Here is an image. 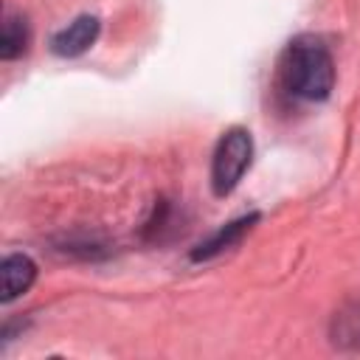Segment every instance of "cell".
Here are the masks:
<instances>
[{
	"label": "cell",
	"instance_id": "1",
	"mask_svg": "<svg viewBox=\"0 0 360 360\" xmlns=\"http://www.w3.org/2000/svg\"><path fill=\"white\" fill-rule=\"evenodd\" d=\"M281 84L301 101H323L335 84V62L329 48L315 37H295L278 62Z\"/></svg>",
	"mask_w": 360,
	"mask_h": 360
},
{
	"label": "cell",
	"instance_id": "6",
	"mask_svg": "<svg viewBox=\"0 0 360 360\" xmlns=\"http://www.w3.org/2000/svg\"><path fill=\"white\" fill-rule=\"evenodd\" d=\"M332 340L343 349H360V301H349L335 312Z\"/></svg>",
	"mask_w": 360,
	"mask_h": 360
},
{
	"label": "cell",
	"instance_id": "5",
	"mask_svg": "<svg viewBox=\"0 0 360 360\" xmlns=\"http://www.w3.org/2000/svg\"><path fill=\"white\" fill-rule=\"evenodd\" d=\"M253 222H256V214H250V217H242V219H236V222L222 225L214 236H208L205 242H200V245L191 250V259H194V262H200V259H211V256H217V253L228 250L231 245H236V242L250 231V225H253Z\"/></svg>",
	"mask_w": 360,
	"mask_h": 360
},
{
	"label": "cell",
	"instance_id": "7",
	"mask_svg": "<svg viewBox=\"0 0 360 360\" xmlns=\"http://www.w3.org/2000/svg\"><path fill=\"white\" fill-rule=\"evenodd\" d=\"M28 48V25L20 14H6L3 20V31H0V56L17 59L22 51Z\"/></svg>",
	"mask_w": 360,
	"mask_h": 360
},
{
	"label": "cell",
	"instance_id": "3",
	"mask_svg": "<svg viewBox=\"0 0 360 360\" xmlns=\"http://www.w3.org/2000/svg\"><path fill=\"white\" fill-rule=\"evenodd\" d=\"M96 37H98V20L90 14H82L73 22H68L62 31L53 34L51 48L59 56H79L96 42Z\"/></svg>",
	"mask_w": 360,
	"mask_h": 360
},
{
	"label": "cell",
	"instance_id": "4",
	"mask_svg": "<svg viewBox=\"0 0 360 360\" xmlns=\"http://www.w3.org/2000/svg\"><path fill=\"white\" fill-rule=\"evenodd\" d=\"M37 278V264L25 253H8L0 264V298L8 304L20 298Z\"/></svg>",
	"mask_w": 360,
	"mask_h": 360
},
{
	"label": "cell",
	"instance_id": "2",
	"mask_svg": "<svg viewBox=\"0 0 360 360\" xmlns=\"http://www.w3.org/2000/svg\"><path fill=\"white\" fill-rule=\"evenodd\" d=\"M250 155H253V141H250V132L248 129H228L217 149H214V160H211V186H214V194L225 197L231 194L245 169L250 166Z\"/></svg>",
	"mask_w": 360,
	"mask_h": 360
}]
</instances>
